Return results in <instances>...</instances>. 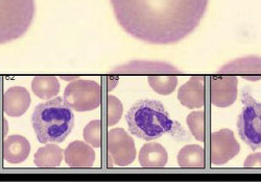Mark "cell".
<instances>
[{"label": "cell", "instance_id": "8992f818", "mask_svg": "<svg viewBox=\"0 0 261 182\" xmlns=\"http://www.w3.org/2000/svg\"><path fill=\"white\" fill-rule=\"evenodd\" d=\"M101 100V89L92 80L74 79L64 92V101L76 111H90L97 108Z\"/></svg>", "mask_w": 261, "mask_h": 182}, {"label": "cell", "instance_id": "9c48e42d", "mask_svg": "<svg viewBox=\"0 0 261 182\" xmlns=\"http://www.w3.org/2000/svg\"><path fill=\"white\" fill-rule=\"evenodd\" d=\"M31 105V95L22 86H12L4 94V111L7 116L18 118L27 112Z\"/></svg>", "mask_w": 261, "mask_h": 182}, {"label": "cell", "instance_id": "5bb4252c", "mask_svg": "<svg viewBox=\"0 0 261 182\" xmlns=\"http://www.w3.org/2000/svg\"><path fill=\"white\" fill-rule=\"evenodd\" d=\"M167 158L165 149L157 143L144 145L139 154V162L143 168H164Z\"/></svg>", "mask_w": 261, "mask_h": 182}, {"label": "cell", "instance_id": "8fae6325", "mask_svg": "<svg viewBox=\"0 0 261 182\" xmlns=\"http://www.w3.org/2000/svg\"><path fill=\"white\" fill-rule=\"evenodd\" d=\"M31 152V144L22 135H11L4 141L3 155L5 161L16 165L24 162Z\"/></svg>", "mask_w": 261, "mask_h": 182}, {"label": "cell", "instance_id": "7402d4cb", "mask_svg": "<svg viewBox=\"0 0 261 182\" xmlns=\"http://www.w3.org/2000/svg\"><path fill=\"white\" fill-rule=\"evenodd\" d=\"M246 168H261V153L250 155L245 164Z\"/></svg>", "mask_w": 261, "mask_h": 182}, {"label": "cell", "instance_id": "d6986e66", "mask_svg": "<svg viewBox=\"0 0 261 182\" xmlns=\"http://www.w3.org/2000/svg\"><path fill=\"white\" fill-rule=\"evenodd\" d=\"M84 139L89 145L98 148L101 145V122L95 120L90 122L84 129Z\"/></svg>", "mask_w": 261, "mask_h": 182}, {"label": "cell", "instance_id": "2e32d148", "mask_svg": "<svg viewBox=\"0 0 261 182\" xmlns=\"http://www.w3.org/2000/svg\"><path fill=\"white\" fill-rule=\"evenodd\" d=\"M34 94L40 99L48 100L60 92V83L55 76H36L32 81Z\"/></svg>", "mask_w": 261, "mask_h": 182}, {"label": "cell", "instance_id": "ba28073f", "mask_svg": "<svg viewBox=\"0 0 261 182\" xmlns=\"http://www.w3.org/2000/svg\"><path fill=\"white\" fill-rule=\"evenodd\" d=\"M211 164L223 165L229 162L239 151V145L229 129L211 134Z\"/></svg>", "mask_w": 261, "mask_h": 182}, {"label": "cell", "instance_id": "30bf717a", "mask_svg": "<svg viewBox=\"0 0 261 182\" xmlns=\"http://www.w3.org/2000/svg\"><path fill=\"white\" fill-rule=\"evenodd\" d=\"M65 162L70 168L88 169L95 161L94 150L81 141L72 142L64 151Z\"/></svg>", "mask_w": 261, "mask_h": 182}, {"label": "cell", "instance_id": "277c9868", "mask_svg": "<svg viewBox=\"0 0 261 182\" xmlns=\"http://www.w3.org/2000/svg\"><path fill=\"white\" fill-rule=\"evenodd\" d=\"M35 14V0H0V45L23 37Z\"/></svg>", "mask_w": 261, "mask_h": 182}, {"label": "cell", "instance_id": "6da1fadb", "mask_svg": "<svg viewBox=\"0 0 261 182\" xmlns=\"http://www.w3.org/2000/svg\"><path fill=\"white\" fill-rule=\"evenodd\" d=\"M209 0H111L119 25L154 45L175 44L200 24Z\"/></svg>", "mask_w": 261, "mask_h": 182}, {"label": "cell", "instance_id": "9a60e30c", "mask_svg": "<svg viewBox=\"0 0 261 182\" xmlns=\"http://www.w3.org/2000/svg\"><path fill=\"white\" fill-rule=\"evenodd\" d=\"M62 159L63 150L55 143H49L37 151L34 162L38 168L54 169L61 165Z\"/></svg>", "mask_w": 261, "mask_h": 182}, {"label": "cell", "instance_id": "3957f363", "mask_svg": "<svg viewBox=\"0 0 261 182\" xmlns=\"http://www.w3.org/2000/svg\"><path fill=\"white\" fill-rule=\"evenodd\" d=\"M32 125L40 143H63L74 127V113L64 99L57 97L37 105Z\"/></svg>", "mask_w": 261, "mask_h": 182}, {"label": "cell", "instance_id": "4fadbf2b", "mask_svg": "<svg viewBox=\"0 0 261 182\" xmlns=\"http://www.w3.org/2000/svg\"><path fill=\"white\" fill-rule=\"evenodd\" d=\"M212 80V103L216 106H228L236 99V92H227L237 87V78H211Z\"/></svg>", "mask_w": 261, "mask_h": 182}, {"label": "cell", "instance_id": "7c38bea8", "mask_svg": "<svg viewBox=\"0 0 261 182\" xmlns=\"http://www.w3.org/2000/svg\"><path fill=\"white\" fill-rule=\"evenodd\" d=\"M181 103L189 108L202 107L205 104V88L203 77H192L179 90Z\"/></svg>", "mask_w": 261, "mask_h": 182}, {"label": "cell", "instance_id": "5b68a950", "mask_svg": "<svg viewBox=\"0 0 261 182\" xmlns=\"http://www.w3.org/2000/svg\"><path fill=\"white\" fill-rule=\"evenodd\" d=\"M244 107L237 120V130L241 139L251 149H261V103L250 94V87H245L242 94Z\"/></svg>", "mask_w": 261, "mask_h": 182}, {"label": "cell", "instance_id": "e0dca14e", "mask_svg": "<svg viewBox=\"0 0 261 182\" xmlns=\"http://www.w3.org/2000/svg\"><path fill=\"white\" fill-rule=\"evenodd\" d=\"M242 62H244L246 65L250 66H243L236 64L235 62H232L226 66H224L222 69L220 70V73H232V72H241L243 70L246 71V75L245 78L248 80H255L254 76H256V80L257 79H261V58L260 57H254V56H250V57H246L243 58Z\"/></svg>", "mask_w": 261, "mask_h": 182}, {"label": "cell", "instance_id": "ac0fdd59", "mask_svg": "<svg viewBox=\"0 0 261 182\" xmlns=\"http://www.w3.org/2000/svg\"><path fill=\"white\" fill-rule=\"evenodd\" d=\"M179 165L182 168H205V151L198 145L184 147L178 156Z\"/></svg>", "mask_w": 261, "mask_h": 182}, {"label": "cell", "instance_id": "7a4b0ae2", "mask_svg": "<svg viewBox=\"0 0 261 182\" xmlns=\"http://www.w3.org/2000/svg\"><path fill=\"white\" fill-rule=\"evenodd\" d=\"M129 132L144 141H154L165 134L178 140L187 139L180 123L173 120L162 102L144 99L135 103L125 115Z\"/></svg>", "mask_w": 261, "mask_h": 182}, {"label": "cell", "instance_id": "52a82bcc", "mask_svg": "<svg viewBox=\"0 0 261 182\" xmlns=\"http://www.w3.org/2000/svg\"><path fill=\"white\" fill-rule=\"evenodd\" d=\"M108 151L115 165L125 167L135 159L136 151L133 140L121 129H112L108 134Z\"/></svg>", "mask_w": 261, "mask_h": 182}, {"label": "cell", "instance_id": "44dd1931", "mask_svg": "<svg viewBox=\"0 0 261 182\" xmlns=\"http://www.w3.org/2000/svg\"><path fill=\"white\" fill-rule=\"evenodd\" d=\"M108 116L107 121L108 125L112 126L115 123H117L120 119L122 108L119 100L114 96H109L108 97Z\"/></svg>", "mask_w": 261, "mask_h": 182}, {"label": "cell", "instance_id": "ffe728a7", "mask_svg": "<svg viewBox=\"0 0 261 182\" xmlns=\"http://www.w3.org/2000/svg\"><path fill=\"white\" fill-rule=\"evenodd\" d=\"M204 119V112H192L188 117V124L190 130L192 131L193 135L200 141H205V131L201 124H204L202 121Z\"/></svg>", "mask_w": 261, "mask_h": 182}]
</instances>
